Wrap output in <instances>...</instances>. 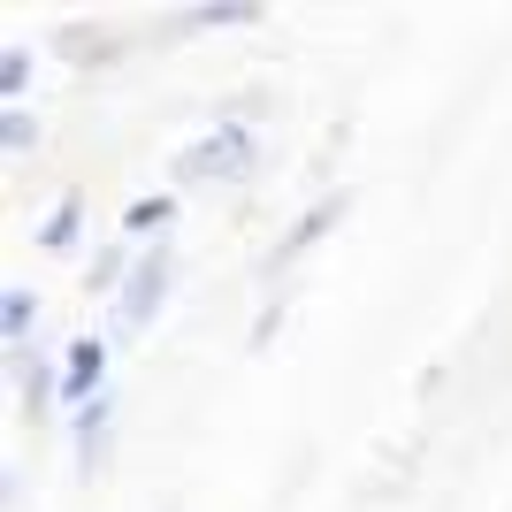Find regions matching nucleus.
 Returning <instances> with one entry per match:
<instances>
[{
  "instance_id": "nucleus-1",
  "label": "nucleus",
  "mask_w": 512,
  "mask_h": 512,
  "mask_svg": "<svg viewBox=\"0 0 512 512\" xmlns=\"http://www.w3.org/2000/svg\"><path fill=\"white\" fill-rule=\"evenodd\" d=\"M100 367H107V344H100V337H77V344H69L62 406H77V398H92V390H100Z\"/></svg>"
},
{
  "instance_id": "nucleus-2",
  "label": "nucleus",
  "mask_w": 512,
  "mask_h": 512,
  "mask_svg": "<svg viewBox=\"0 0 512 512\" xmlns=\"http://www.w3.org/2000/svg\"><path fill=\"white\" fill-rule=\"evenodd\" d=\"M69 237H77V199H69V207L54 214V230H46V245H54V253H69Z\"/></svg>"
},
{
  "instance_id": "nucleus-3",
  "label": "nucleus",
  "mask_w": 512,
  "mask_h": 512,
  "mask_svg": "<svg viewBox=\"0 0 512 512\" xmlns=\"http://www.w3.org/2000/svg\"><path fill=\"white\" fill-rule=\"evenodd\" d=\"M23 329H31V291H16V299H8V337H23Z\"/></svg>"
}]
</instances>
